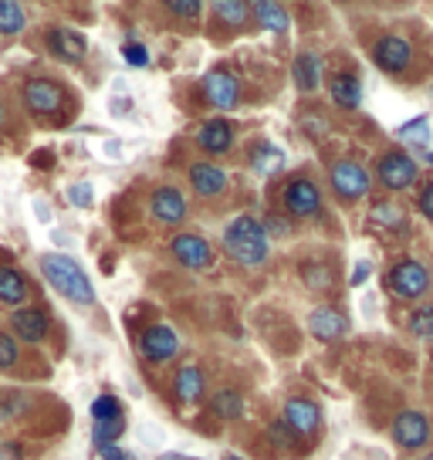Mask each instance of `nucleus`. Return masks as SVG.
Returning a JSON list of instances; mask_svg holds the SVG:
<instances>
[{"mask_svg": "<svg viewBox=\"0 0 433 460\" xmlns=\"http://www.w3.org/2000/svg\"><path fill=\"white\" fill-rule=\"evenodd\" d=\"M92 420L95 423H105V420H122V402L112 393H99L95 402H92Z\"/></svg>", "mask_w": 433, "mask_h": 460, "instance_id": "33", "label": "nucleus"}, {"mask_svg": "<svg viewBox=\"0 0 433 460\" xmlns=\"http://www.w3.org/2000/svg\"><path fill=\"white\" fill-rule=\"evenodd\" d=\"M31 406V396L28 393H14V389H7V393H0V423L4 420H17V417H24Z\"/></svg>", "mask_w": 433, "mask_h": 460, "instance_id": "30", "label": "nucleus"}, {"mask_svg": "<svg viewBox=\"0 0 433 460\" xmlns=\"http://www.w3.org/2000/svg\"><path fill=\"white\" fill-rule=\"evenodd\" d=\"M373 61L379 72L386 75H400L410 68V61H413V44L400 38V34H383V38H376L373 44Z\"/></svg>", "mask_w": 433, "mask_h": 460, "instance_id": "12", "label": "nucleus"}, {"mask_svg": "<svg viewBox=\"0 0 433 460\" xmlns=\"http://www.w3.org/2000/svg\"><path fill=\"white\" fill-rule=\"evenodd\" d=\"M197 146H200L207 156H224V153H231L234 146V122L231 119H224V115H214V119H207L197 132Z\"/></svg>", "mask_w": 433, "mask_h": 460, "instance_id": "17", "label": "nucleus"}, {"mask_svg": "<svg viewBox=\"0 0 433 460\" xmlns=\"http://www.w3.org/2000/svg\"><path fill=\"white\" fill-rule=\"evenodd\" d=\"M136 349H139V356H143L146 362L166 366V362H173L176 352H180V335H176L166 322H153V325H146V329L139 332Z\"/></svg>", "mask_w": 433, "mask_h": 460, "instance_id": "8", "label": "nucleus"}, {"mask_svg": "<svg viewBox=\"0 0 433 460\" xmlns=\"http://www.w3.org/2000/svg\"><path fill=\"white\" fill-rule=\"evenodd\" d=\"M251 17H254L264 31H275V34H285V31L291 28L288 7H281L275 0H254V4H251Z\"/></svg>", "mask_w": 433, "mask_h": 460, "instance_id": "24", "label": "nucleus"}, {"mask_svg": "<svg viewBox=\"0 0 433 460\" xmlns=\"http://www.w3.org/2000/svg\"><path fill=\"white\" fill-rule=\"evenodd\" d=\"M173 396L180 406H197V402L207 396V379H203V369L200 366H180L173 376Z\"/></svg>", "mask_w": 433, "mask_h": 460, "instance_id": "20", "label": "nucleus"}, {"mask_svg": "<svg viewBox=\"0 0 433 460\" xmlns=\"http://www.w3.org/2000/svg\"><path fill=\"white\" fill-rule=\"evenodd\" d=\"M302 281L312 291H329L332 288V281H335V274H332V268H325L322 261H305L302 264Z\"/></svg>", "mask_w": 433, "mask_h": 460, "instance_id": "29", "label": "nucleus"}, {"mask_svg": "<svg viewBox=\"0 0 433 460\" xmlns=\"http://www.w3.org/2000/svg\"><path fill=\"white\" fill-rule=\"evenodd\" d=\"M0 460H24L21 444H0Z\"/></svg>", "mask_w": 433, "mask_h": 460, "instance_id": "45", "label": "nucleus"}, {"mask_svg": "<svg viewBox=\"0 0 433 460\" xmlns=\"http://www.w3.org/2000/svg\"><path fill=\"white\" fill-rule=\"evenodd\" d=\"M170 254L180 268H190V271H207L210 264H214V247L203 241L200 234H176L173 241H170Z\"/></svg>", "mask_w": 433, "mask_h": 460, "instance_id": "11", "label": "nucleus"}, {"mask_svg": "<svg viewBox=\"0 0 433 460\" xmlns=\"http://www.w3.org/2000/svg\"><path fill=\"white\" fill-rule=\"evenodd\" d=\"M281 207L291 220H312L322 214V190L308 176H291L281 190Z\"/></svg>", "mask_w": 433, "mask_h": 460, "instance_id": "6", "label": "nucleus"}, {"mask_svg": "<svg viewBox=\"0 0 433 460\" xmlns=\"http://www.w3.org/2000/svg\"><path fill=\"white\" fill-rule=\"evenodd\" d=\"M28 28V11L14 0H0V34H21Z\"/></svg>", "mask_w": 433, "mask_h": 460, "instance_id": "28", "label": "nucleus"}, {"mask_svg": "<svg viewBox=\"0 0 433 460\" xmlns=\"http://www.w3.org/2000/svg\"><path fill=\"white\" fill-rule=\"evenodd\" d=\"M122 58H126V65H132V68H146V65H149V51H146V44L132 41V38L122 44Z\"/></svg>", "mask_w": 433, "mask_h": 460, "instance_id": "40", "label": "nucleus"}, {"mask_svg": "<svg viewBox=\"0 0 433 460\" xmlns=\"http://www.w3.org/2000/svg\"><path fill=\"white\" fill-rule=\"evenodd\" d=\"M122 433H126V417L105 420V423H95V427H92V444H95V450H105V447L119 444Z\"/></svg>", "mask_w": 433, "mask_h": 460, "instance_id": "31", "label": "nucleus"}, {"mask_svg": "<svg viewBox=\"0 0 433 460\" xmlns=\"http://www.w3.org/2000/svg\"><path fill=\"white\" fill-rule=\"evenodd\" d=\"M0 126H4V105H0Z\"/></svg>", "mask_w": 433, "mask_h": 460, "instance_id": "50", "label": "nucleus"}, {"mask_svg": "<svg viewBox=\"0 0 433 460\" xmlns=\"http://www.w3.org/2000/svg\"><path fill=\"white\" fill-rule=\"evenodd\" d=\"M373 220L376 224H383V227H406V217H403V207H396V203L383 200L373 207Z\"/></svg>", "mask_w": 433, "mask_h": 460, "instance_id": "34", "label": "nucleus"}, {"mask_svg": "<svg viewBox=\"0 0 433 460\" xmlns=\"http://www.w3.org/2000/svg\"><path fill=\"white\" fill-rule=\"evenodd\" d=\"M21 99L34 115H61V109L68 105V88L55 78H28L21 85Z\"/></svg>", "mask_w": 433, "mask_h": 460, "instance_id": "7", "label": "nucleus"}, {"mask_svg": "<svg viewBox=\"0 0 433 460\" xmlns=\"http://www.w3.org/2000/svg\"><path fill=\"white\" fill-rule=\"evenodd\" d=\"M17 362H21V345L11 332H0V373L14 369Z\"/></svg>", "mask_w": 433, "mask_h": 460, "instance_id": "36", "label": "nucleus"}, {"mask_svg": "<svg viewBox=\"0 0 433 460\" xmlns=\"http://www.w3.org/2000/svg\"><path fill=\"white\" fill-rule=\"evenodd\" d=\"M68 203H72V207H92V203H95L92 183H75V187H68Z\"/></svg>", "mask_w": 433, "mask_h": 460, "instance_id": "41", "label": "nucleus"}, {"mask_svg": "<svg viewBox=\"0 0 433 460\" xmlns=\"http://www.w3.org/2000/svg\"><path fill=\"white\" fill-rule=\"evenodd\" d=\"M227 172L220 170L216 163H193L190 166V187H193V193L197 197H203V200H214V197H224L227 193Z\"/></svg>", "mask_w": 433, "mask_h": 460, "instance_id": "18", "label": "nucleus"}, {"mask_svg": "<svg viewBox=\"0 0 433 460\" xmlns=\"http://www.w3.org/2000/svg\"><path fill=\"white\" fill-rule=\"evenodd\" d=\"M224 251H227V258L237 261L241 268H261L264 261H268V234L261 227L258 217L251 214H241L234 217L231 224L224 227Z\"/></svg>", "mask_w": 433, "mask_h": 460, "instance_id": "2", "label": "nucleus"}, {"mask_svg": "<svg viewBox=\"0 0 433 460\" xmlns=\"http://www.w3.org/2000/svg\"><path fill=\"white\" fill-rule=\"evenodd\" d=\"M261 227L268 234V241H271V237H291V234H295V220L281 214H268L261 220Z\"/></svg>", "mask_w": 433, "mask_h": 460, "instance_id": "37", "label": "nucleus"}, {"mask_svg": "<svg viewBox=\"0 0 433 460\" xmlns=\"http://www.w3.org/2000/svg\"><path fill=\"white\" fill-rule=\"evenodd\" d=\"M410 335H417L423 342H433V305H420L410 312V322H406Z\"/></svg>", "mask_w": 433, "mask_h": 460, "instance_id": "32", "label": "nucleus"}, {"mask_svg": "<svg viewBox=\"0 0 433 460\" xmlns=\"http://www.w3.org/2000/svg\"><path fill=\"white\" fill-rule=\"evenodd\" d=\"M247 163H251V170L258 172V176L271 180V176L285 170V153H281V146L258 139V143L251 146V153H247Z\"/></svg>", "mask_w": 433, "mask_h": 460, "instance_id": "21", "label": "nucleus"}, {"mask_svg": "<svg viewBox=\"0 0 433 460\" xmlns=\"http://www.w3.org/2000/svg\"><path fill=\"white\" fill-rule=\"evenodd\" d=\"M34 214H38V220H48V207H44V200H34Z\"/></svg>", "mask_w": 433, "mask_h": 460, "instance_id": "47", "label": "nucleus"}, {"mask_svg": "<svg viewBox=\"0 0 433 460\" xmlns=\"http://www.w3.org/2000/svg\"><path fill=\"white\" fill-rule=\"evenodd\" d=\"M109 109H112V115H126L132 109L129 95H119V99H112V105H109Z\"/></svg>", "mask_w": 433, "mask_h": 460, "instance_id": "46", "label": "nucleus"}, {"mask_svg": "<svg viewBox=\"0 0 433 460\" xmlns=\"http://www.w3.org/2000/svg\"><path fill=\"white\" fill-rule=\"evenodd\" d=\"M163 7H166V14H176L180 21H193V17H200V11H203L200 0H166Z\"/></svg>", "mask_w": 433, "mask_h": 460, "instance_id": "39", "label": "nucleus"}, {"mask_svg": "<svg viewBox=\"0 0 433 460\" xmlns=\"http://www.w3.org/2000/svg\"><path fill=\"white\" fill-rule=\"evenodd\" d=\"M281 420L298 433V440H312V437H318V430H322V410H318V402L308 400V396H291V400L285 402Z\"/></svg>", "mask_w": 433, "mask_h": 460, "instance_id": "15", "label": "nucleus"}, {"mask_svg": "<svg viewBox=\"0 0 433 460\" xmlns=\"http://www.w3.org/2000/svg\"><path fill=\"white\" fill-rule=\"evenodd\" d=\"M369 274H373V264H369V261H359V264H356V271H352V288H359Z\"/></svg>", "mask_w": 433, "mask_h": 460, "instance_id": "44", "label": "nucleus"}, {"mask_svg": "<svg viewBox=\"0 0 433 460\" xmlns=\"http://www.w3.org/2000/svg\"><path fill=\"white\" fill-rule=\"evenodd\" d=\"M214 17L231 31H241L251 21V4L244 0H216L214 4Z\"/></svg>", "mask_w": 433, "mask_h": 460, "instance_id": "27", "label": "nucleus"}, {"mask_svg": "<svg viewBox=\"0 0 433 460\" xmlns=\"http://www.w3.org/2000/svg\"><path fill=\"white\" fill-rule=\"evenodd\" d=\"M11 332H14L17 342H28V345H41L51 332V315L48 308L41 305H28V308H17L11 315Z\"/></svg>", "mask_w": 433, "mask_h": 460, "instance_id": "14", "label": "nucleus"}, {"mask_svg": "<svg viewBox=\"0 0 433 460\" xmlns=\"http://www.w3.org/2000/svg\"><path fill=\"white\" fill-rule=\"evenodd\" d=\"M400 139H403V143H413V146H423V149H427V143H430V129H427V119L420 115V119H410L406 126H400Z\"/></svg>", "mask_w": 433, "mask_h": 460, "instance_id": "35", "label": "nucleus"}, {"mask_svg": "<svg viewBox=\"0 0 433 460\" xmlns=\"http://www.w3.org/2000/svg\"><path fill=\"white\" fill-rule=\"evenodd\" d=\"M44 44H48V51L58 58V61H65V65H78V61H85V55H88L85 34H78V31H72V28H48Z\"/></svg>", "mask_w": 433, "mask_h": 460, "instance_id": "16", "label": "nucleus"}, {"mask_svg": "<svg viewBox=\"0 0 433 460\" xmlns=\"http://www.w3.org/2000/svg\"><path fill=\"white\" fill-rule=\"evenodd\" d=\"M329 187H332V193L342 203H356L369 193L373 176L356 159H339V163H332V170H329Z\"/></svg>", "mask_w": 433, "mask_h": 460, "instance_id": "5", "label": "nucleus"}, {"mask_svg": "<svg viewBox=\"0 0 433 460\" xmlns=\"http://www.w3.org/2000/svg\"><path fill=\"white\" fill-rule=\"evenodd\" d=\"M383 285H386V291H390L393 298H400V302H417V298H423V295L430 291L433 274H430V268L420 264L417 258H403L386 271Z\"/></svg>", "mask_w": 433, "mask_h": 460, "instance_id": "3", "label": "nucleus"}, {"mask_svg": "<svg viewBox=\"0 0 433 460\" xmlns=\"http://www.w3.org/2000/svg\"><path fill=\"white\" fill-rule=\"evenodd\" d=\"M390 437L400 450H423L430 444V420L420 410H403V413L393 417Z\"/></svg>", "mask_w": 433, "mask_h": 460, "instance_id": "10", "label": "nucleus"}, {"mask_svg": "<svg viewBox=\"0 0 433 460\" xmlns=\"http://www.w3.org/2000/svg\"><path fill=\"white\" fill-rule=\"evenodd\" d=\"M376 180H379V187L390 190V193L417 187L420 180L417 159L410 156V153H403V149H390V153H383V159L376 163Z\"/></svg>", "mask_w": 433, "mask_h": 460, "instance_id": "4", "label": "nucleus"}, {"mask_svg": "<svg viewBox=\"0 0 433 460\" xmlns=\"http://www.w3.org/2000/svg\"><path fill=\"white\" fill-rule=\"evenodd\" d=\"M329 99H332V105L346 109V112L359 109V102H362V82H359V75H352V72L332 75V78H329Z\"/></svg>", "mask_w": 433, "mask_h": 460, "instance_id": "22", "label": "nucleus"}, {"mask_svg": "<svg viewBox=\"0 0 433 460\" xmlns=\"http://www.w3.org/2000/svg\"><path fill=\"white\" fill-rule=\"evenodd\" d=\"M231 460H241V457H231Z\"/></svg>", "mask_w": 433, "mask_h": 460, "instance_id": "51", "label": "nucleus"}, {"mask_svg": "<svg viewBox=\"0 0 433 460\" xmlns=\"http://www.w3.org/2000/svg\"><path fill=\"white\" fill-rule=\"evenodd\" d=\"M28 278L11 268V264H0V305H24L28 302Z\"/></svg>", "mask_w": 433, "mask_h": 460, "instance_id": "25", "label": "nucleus"}, {"mask_svg": "<svg viewBox=\"0 0 433 460\" xmlns=\"http://www.w3.org/2000/svg\"><path fill=\"white\" fill-rule=\"evenodd\" d=\"M210 410H214L220 420H241L244 417V393L241 389H216L214 396H210Z\"/></svg>", "mask_w": 433, "mask_h": 460, "instance_id": "26", "label": "nucleus"}, {"mask_svg": "<svg viewBox=\"0 0 433 460\" xmlns=\"http://www.w3.org/2000/svg\"><path fill=\"white\" fill-rule=\"evenodd\" d=\"M99 457L102 460H136V454H132V450H126V447L112 444V447H105V450H99Z\"/></svg>", "mask_w": 433, "mask_h": 460, "instance_id": "43", "label": "nucleus"}, {"mask_svg": "<svg viewBox=\"0 0 433 460\" xmlns=\"http://www.w3.org/2000/svg\"><path fill=\"white\" fill-rule=\"evenodd\" d=\"M268 433H271V444H278L281 450H298V444H302V440H298V433L291 430L285 420H275Z\"/></svg>", "mask_w": 433, "mask_h": 460, "instance_id": "38", "label": "nucleus"}, {"mask_svg": "<svg viewBox=\"0 0 433 460\" xmlns=\"http://www.w3.org/2000/svg\"><path fill=\"white\" fill-rule=\"evenodd\" d=\"M159 460H197V457H187V454H163Z\"/></svg>", "mask_w": 433, "mask_h": 460, "instance_id": "48", "label": "nucleus"}, {"mask_svg": "<svg viewBox=\"0 0 433 460\" xmlns=\"http://www.w3.org/2000/svg\"><path fill=\"white\" fill-rule=\"evenodd\" d=\"M308 332L315 335L318 342H335L349 332V318L332 305H318L315 312L308 315Z\"/></svg>", "mask_w": 433, "mask_h": 460, "instance_id": "19", "label": "nucleus"}, {"mask_svg": "<svg viewBox=\"0 0 433 460\" xmlns=\"http://www.w3.org/2000/svg\"><path fill=\"white\" fill-rule=\"evenodd\" d=\"M200 99L216 112H234L241 105V82L227 68H214L200 78Z\"/></svg>", "mask_w": 433, "mask_h": 460, "instance_id": "9", "label": "nucleus"}, {"mask_svg": "<svg viewBox=\"0 0 433 460\" xmlns=\"http://www.w3.org/2000/svg\"><path fill=\"white\" fill-rule=\"evenodd\" d=\"M41 274L44 281L58 291L61 298H68L72 305H82V308H92L95 305V288L88 281V274L82 271V264L72 258V254H41Z\"/></svg>", "mask_w": 433, "mask_h": 460, "instance_id": "1", "label": "nucleus"}, {"mask_svg": "<svg viewBox=\"0 0 433 460\" xmlns=\"http://www.w3.org/2000/svg\"><path fill=\"white\" fill-rule=\"evenodd\" d=\"M291 78H295V88L312 95L318 85H322V58L315 51H302L291 65Z\"/></svg>", "mask_w": 433, "mask_h": 460, "instance_id": "23", "label": "nucleus"}, {"mask_svg": "<svg viewBox=\"0 0 433 460\" xmlns=\"http://www.w3.org/2000/svg\"><path fill=\"white\" fill-rule=\"evenodd\" d=\"M417 207H420V214L427 217V220H433V180H430V183H427L423 190H420Z\"/></svg>", "mask_w": 433, "mask_h": 460, "instance_id": "42", "label": "nucleus"}, {"mask_svg": "<svg viewBox=\"0 0 433 460\" xmlns=\"http://www.w3.org/2000/svg\"><path fill=\"white\" fill-rule=\"evenodd\" d=\"M420 460H433V450H427V454H423Z\"/></svg>", "mask_w": 433, "mask_h": 460, "instance_id": "49", "label": "nucleus"}, {"mask_svg": "<svg viewBox=\"0 0 433 460\" xmlns=\"http://www.w3.org/2000/svg\"><path fill=\"white\" fill-rule=\"evenodd\" d=\"M149 214H153V220L163 224V227L183 224L190 214V203H187V197H183V190L170 187V183H166V187H156L149 193Z\"/></svg>", "mask_w": 433, "mask_h": 460, "instance_id": "13", "label": "nucleus"}]
</instances>
